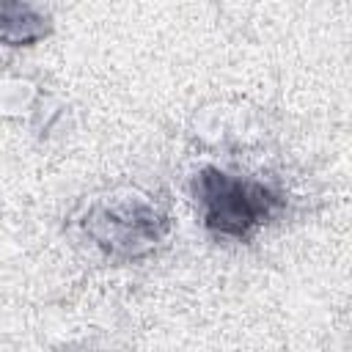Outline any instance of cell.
I'll return each instance as SVG.
<instances>
[{
    "label": "cell",
    "mask_w": 352,
    "mask_h": 352,
    "mask_svg": "<svg viewBox=\"0 0 352 352\" xmlns=\"http://www.w3.org/2000/svg\"><path fill=\"white\" fill-rule=\"evenodd\" d=\"M47 19L22 0H0V41L11 47L33 44L44 38Z\"/></svg>",
    "instance_id": "obj_3"
},
{
    "label": "cell",
    "mask_w": 352,
    "mask_h": 352,
    "mask_svg": "<svg viewBox=\"0 0 352 352\" xmlns=\"http://www.w3.org/2000/svg\"><path fill=\"white\" fill-rule=\"evenodd\" d=\"M82 228L104 256L135 261L165 239L170 220L148 195H116L91 204Z\"/></svg>",
    "instance_id": "obj_2"
},
{
    "label": "cell",
    "mask_w": 352,
    "mask_h": 352,
    "mask_svg": "<svg viewBox=\"0 0 352 352\" xmlns=\"http://www.w3.org/2000/svg\"><path fill=\"white\" fill-rule=\"evenodd\" d=\"M192 190L204 226L220 236L234 239L250 236L283 206V198L272 187L256 179L231 176L220 168H204L195 176Z\"/></svg>",
    "instance_id": "obj_1"
}]
</instances>
